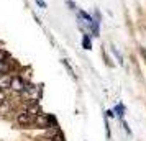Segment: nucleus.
<instances>
[{"mask_svg":"<svg viewBox=\"0 0 146 141\" xmlns=\"http://www.w3.org/2000/svg\"><path fill=\"white\" fill-rule=\"evenodd\" d=\"M40 87L38 85H33V84H27V89L23 90V97L27 99V100H30V103H38V100H40Z\"/></svg>","mask_w":146,"mask_h":141,"instance_id":"f257e3e1","label":"nucleus"},{"mask_svg":"<svg viewBox=\"0 0 146 141\" xmlns=\"http://www.w3.org/2000/svg\"><path fill=\"white\" fill-rule=\"evenodd\" d=\"M17 123L21 125V126H31V125L36 123V117H33L31 113H28L25 110V112H20L17 115Z\"/></svg>","mask_w":146,"mask_h":141,"instance_id":"f03ea898","label":"nucleus"},{"mask_svg":"<svg viewBox=\"0 0 146 141\" xmlns=\"http://www.w3.org/2000/svg\"><path fill=\"white\" fill-rule=\"evenodd\" d=\"M27 89V82L23 81V77L20 75H13L12 79V85H10V90L13 92H18V94H23V90Z\"/></svg>","mask_w":146,"mask_h":141,"instance_id":"7ed1b4c3","label":"nucleus"},{"mask_svg":"<svg viewBox=\"0 0 146 141\" xmlns=\"http://www.w3.org/2000/svg\"><path fill=\"white\" fill-rule=\"evenodd\" d=\"M54 121L53 117H49V115H38L36 117V126H40V128H51V123Z\"/></svg>","mask_w":146,"mask_h":141,"instance_id":"20e7f679","label":"nucleus"},{"mask_svg":"<svg viewBox=\"0 0 146 141\" xmlns=\"http://www.w3.org/2000/svg\"><path fill=\"white\" fill-rule=\"evenodd\" d=\"M12 79H13V75L12 74H0V89H2V90L10 89V85H12Z\"/></svg>","mask_w":146,"mask_h":141,"instance_id":"39448f33","label":"nucleus"},{"mask_svg":"<svg viewBox=\"0 0 146 141\" xmlns=\"http://www.w3.org/2000/svg\"><path fill=\"white\" fill-rule=\"evenodd\" d=\"M12 66H13V62L8 59V58L5 61H0V74H8Z\"/></svg>","mask_w":146,"mask_h":141,"instance_id":"423d86ee","label":"nucleus"},{"mask_svg":"<svg viewBox=\"0 0 146 141\" xmlns=\"http://www.w3.org/2000/svg\"><path fill=\"white\" fill-rule=\"evenodd\" d=\"M27 112H28V113H31L33 117H38V115H41V108H40L38 103H28Z\"/></svg>","mask_w":146,"mask_h":141,"instance_id":"0eeeda50","label":"nucleus"},{"mask_svg":"<svg viewBox=\"0 0 146 141\" xmlns=\"http://www.w3.org/2000/svg\"><path fill=\"white\" fill-rule=\"evenodd\" d=\"M82 44H84V48H86V49H90V48H92L90 40H89V34H84V38H82Z\"/></svg>","mask_w":146,"mask_h":141,"instance_id":"6e6552de","label":"nucleus"},{"mask_svg":"<svg viewBox=\"0 0 146 141\" xmlns=\"http://www.w3.org/2000/svg\"><path fill=\"white\" fill-rule=\"evenodd\" d=\"M7 103V90H2L0 89V105Z\"/></svg>","mask_w":146,"mask_h":141,"instance_id":"1a4fd4ad","label":"nucleus"},{"mask_svg":"<svg viewBox=\"0 0 146 141\" xmlns=\"http://www.w3.org/2000/svg\"><path fill=\"white\" fill-rule=\"evenodd\" d=\"M8 58V54L5 53V51H3V49H0V61H5Z\"/></svg>","mask_w":146,"mask_h":141,"instance_id":"9d476101","label":"nucleus"},{"mask_svg":"<svg viewBox=\"0 0 146 141\" xmlns=\"http://www.w3.org/2000/svg\"><path fill=\"white\" fill-rule=\"evenodd\" d=\"M115 110H117V113H118L120 117L123 115V105H120V107H117V108H115Z\"/></svg>","mask_w":146,"mask_h":141,"instance_id":"9b49d317","label":"nucleus"},{"mask_svg":"<svg viewBox=\"0 0 146 141\" xmlns=\"http://www.w3.org/2000/svg\"><path fill=\"white\" fill-rule=\"evenodd\" d=\"M36 3H38V5H40L41 8H46V3H44L43 0H36Z\"/></svg>","mask_w":146,"mask_h":141,"instance_id":"f8f14e48","label":"nucleus"}]
</instances>
